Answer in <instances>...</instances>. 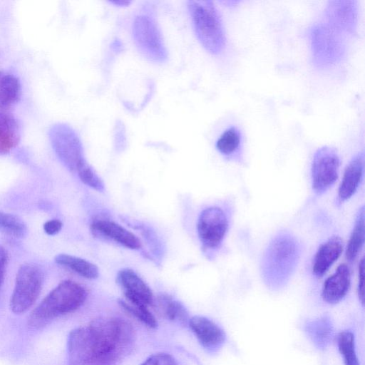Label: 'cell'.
I'll use <instances>...</instances> for the list:
<instances>
[{"label":"cell","instance_id":"obj_1","mask_svg":"<svg viewBox=\"0 0 365 365\" xmlns=\"http://www.w3.org/2000/svg\"><path fill=\"white\" fill-rule=\"evenodd\" d=\"M134 331L127 321L101 317L73 329L68 337L69 365H115L131 347Z\"/></svg>","mask_w":365,"mask_h":365},{"label":"cell","instance_id":"obj_2","mask_svg":"<svg viewBox=\"0 0 365 365\" xmlns=\"http://www.w3.org/2000/svg\"><path fill=\"white\" fill-rule=\"evenodd\" d=\"M87 292L78 283L64 280L52 289L31 313L28 324L41 328L53 319L78 309L86 301Z\"/></svg>","mask_w":365,"mask_h":365},{"label":"cell","instance_id":"obj_3","mask_svg":"<svg viewBox=\"0 0 365 365\" xmlns=\"http://www.w3.org/2000/svg\"><path fill=\"white\" fill-rule=\"evenodd\" d=\"M187 8L197 39L210 53L218 54L226 37L220 13L212 1H189Z\"/></svg>","mask_w":365,"mask_h":365},{"label":"cell","instance_id":"obj_4","mask_svg":"<svg viewBox=\"0 0 365 365\" xmlns=\"http://www.w3.org/2000/svg\"><path fill=\"white\" fill-rule=\"evenodd\" d=\"M299 256V247L294 237L282 232L270 242L262 260V274L269 281L280 282L293 272Z\"/></svg>","mask_w":365,"mask_h":365},{"label":"cell","instance_id":"obj_5","mask_svg":"<svg viewBox=\"0 0 365 365\" xmlns=\"http://www.w3.org/2000/svg\"><path fill=\"white\" fill-rule=\"evenodd\" d=\"M309 38L314 65L319 68L331 66L344 56L345 46L339 32L327 24H316L309 30Z\"/></svg>","mask_w":365,"mask_h":365},{"label":"cell","instance_id":"obj_6","mask_svg":"<svg viewBox=\"0 0 365 365\" xmlns=\"http://www.w3.org/2000/svg\"><path fill=\"white\" fill-rule=\"evenodd\" d=\"M43 282V273L38 265L31 263L21 265L17 272L11 296V312L21 314L28 311L38 297Z\"/></svg>","mask_w":365,"mask_h":365},{"label":"cell","instance_id":"obj_7","mask_svg":"<svg viewBox=\"0 0 365 365\" xmlns=\"http://www.w3.org/2000/svg\"><path fill=\"white\" fill-rule=\"evenodd\" d=\"M132 31L134 42L144 56L155 63L166 61L168 51L160 30L150 14L142 13L137 15Z\"/></svg>","mask_w":365,"mask_h":365},{"label":"cell","instance_id":"obj_8","mask_svg":"<svg viewBox=\"0 0 365 365\" xmlns=\"http://www.w3.org/2000/svg\"><path fill=\"white\" fill-rule=\"evenodd\" d=\"M340 158L336 150L324 145L314 154L312 168V190L317 195L326 192L339 177Z\"/></svg>","mask_w":365,"mask_h":365},{"label":"cell","instance_id":"obj_9","mask_svg":"<svg viewBox=\"0 0 365 365\" xmlns=\"http://www.w3.org/2000/svg\"><path fill=\"white\" fill-rule=\"evenodd\" d=\"M54 150L63 163L73 172L84 160L82 143L77 133L68 125L58 124L51 131Z\"/></svg>","mask_w":365,"mask_h":365},{"label":"cell","instance_id":"obj_10","mask_svg":"<svg viewBox=\"0 0 365 365\" xmlns=\"http://www.w3.org/2000/svg\"><path fill=\"white\" fill-rule=\"evenodd\" d=\"M227 217L220 207H209L200 214L197 230L204 249L218 248L227 234Z\"/></svg>","mask_w":365,"mask_h":365},{"label":"cell","instance_id":"obj_11","mask_svg":"<svg viewBox=\"0 0 365 365\" xmlns=\"http://www.w3.org/2000/svg\"><path fill=\"white\" fill-rule=\"evenodd\" d=\"M327 24L336 31L354 33L357 21L354 1H329L325 9Z\"/></svg>","mask_w":365,"mask_h":365},{"label":"cell","instance_id":"obj_12","mask_svg":"<svg viewBox=\"0 0 365 365\" xmlns=\"http://www.w3.org/2000/svg\"><path fill=\"white\" fill-rule=\"evenodd\" d=\"M117 281L123 288L129 303L147 307L153 303L152 290L133 269H120L117 275Z\"/></svg>","mask_w":365,"mask_h":365},{"label":"cell","instance_id":"obj_13","mask_svg":"<svg viewBox=\"0 0 365 365\" xmlns=\"http://www.w3.org/2000/svg\"><path fill=\"white\" fill-rule=\"evenodd\" d=\"M364 153L355 155L346 165L339 185L336 204L341 205L351 198L358 190L363 179Z\"/></svg>","mask_w":365,"mask_h":365},{"label":"cell","instance_id":"obj_14","mask_svg":"<svg viewBox=\"0 0 365 365\" xmlns=\"http://www.w3.org/2000/svg\"><path fill=\"white\" fill-rule=\"evenodd\" d=\"M351 284V272L346 264H340L324 282L322 297L329 304L340 302L347 294Z\"/></svg>","mask_w":365,"mask_h":365},{"label":"cell","instance_id":"obj_15","mask_svg":"<svg viewBox=\"0 0 365 365\" xmlns=\"http://www.w3.org/2000/svg\"><path fill=\"white\" fill-rule=\"evenodd\" d=\"M188 324L199 342L205 348H216L225 341L222 329L206 317L195 316L189 319Z\"/></svg>","mask_w":365,"mask_h":365},{"label":"cell","instance_id":"obj_16","mask_svg":"<svg viewBox=\"0 0 365 365\" xmlns=\"http://www.w3.org/2000/svg\"><path fill=\"white\" fill-rule=\"evenodd\" d=\"M244 134L237 125H231L218 137L215 148L226 159L242 162L243 160Z\"/></svg>","mask_w":365,"mask_h":365},{"label":"cell","instance_id":"obj_17","mask_svg":"<svg viewBox=\"0 0 365 365\" xmlns=\"http://www.w3.org/2000/svg\"><path fill=\"white\" fill-rule=\"evenodd\" d=\"M343 251V241L339 236H333L318 248L313 260L312 273L322 277L338 259Z\"/></svg>","mask_w":365,"mask_h":365},{"label":"cell","instance_id":"obj_18","mask_svg":"<svg viewBox=\"0 0 365 365\" xmlns=\"http://www.w3.org/2000/svg\"><path fill=\"white\" fill-rule=\"evenodd\" d=\"M92 230L105 237L132 250L141 247L140 240L131 232L118 223L110 220H97L91 225Z\"/></svg>","mask_w":365,"mask_h":365},{"label":"cell","instance_id":"obj_19","mask_svg":"<svg viewBox=\"0 0 365 365\" xmlns=\"http://www.w3.org/2000/svg\"><path fill=\"white\" fill-rule=\"evenodd\" d=\"M20 129L16 119L0 110V153H6L18 144Z\"/></svg>","mask_w":365,"mask_h":365},{"label":"cell","instance_id":"obj_20","mask_svg":"<svg viewBox=\"0 0 365 365\" xmlns=\"http://www.w3.org/2000/svg\"><path fill=\"white\" fill-rule=\"evenodd\" d=\"M21 83L13 74L0 71V109L15 104L21 96Z\"/></svg>","mask_w":365,"mask_h":365},{"label":"cell","instance_id":"obj_21","mask_svg":"<svg viewBox=\"0 0 365 365\" xmlns=\"http://www.w3.org/2000/svg\"><path fill=\"white\" fill-rule=\"evenodd\" d=\"M55 262L86 279H94L99 275L98 268L96 264L78 257L59 254L55 257Z\"/></svg>","mask_w":365,"mask_h":365},{"label":"cell","instance_id":"obj_22","mask_svg":"<svg viewBox=\"0 0 365 365\" xmlns=\"http://www.w3.org/2000/svg\"><path fill=\"white\" fill-rule=\"evenodd\" d=\"M364 243V207L359 210L356 216L354 225L348 241L345 256L351 262L360 253Z\"/></svg>","mask_w":365,"mask_h":365},{"label":"cell","instance_id":"obj_23","mask_svg":"<svg viewBox=\"0 0 365 365\" xmlns=\"http://www.w3.org/2000/svg\"><path fill=\"white\" fill-rule=\"evenodd\" d=\"M0 231L11 237H23L27 232V227L16 215L0 211Z\"/></svg>","mask_w":365,"mask_h":365},{"label":"cell","instance_id":"obj_24","mask_svg":"<svg viewBox=\"0 0 365 365\" xmlns=\"http://www.w3.org/2000/svg\"><path fill=\"white\" fill-rule=\"evenodd\" d=\"M338 346L344 357V365H359L356 351L354 337L349 331H344L338 336Z\"/></svg>","mask_w":365,"mask_h":365},{"label":"cell","instance_id":"obj_25","mask_svg":"<svg viewBox=\"0 0 365 365\" xmlns=\"http://www.w3.org/2000/svg\"><path fill=\"white\" fill-rule=\"evenodd\" d=\"M159 302L163 314L168 319L181 322L187 321V311L179 302L168 297H163Z\"/></svg>","mask_w":365,"mask_h":365},{"label":"cell","instance_id":"obj_26","mask_svg":"<svg viewBox=\"0 0 365 365\" xmlns=\"http://www.w3.org/2000/svg\"><path fill=\"white\" fill-rule=\"evenodd\" d=\"M76 172L85 185L98 192L104 190L105 187L102 180L86 160H84L78 166Z\"/></svg>","mask_w":365,"mask_h":365},{"label":"cell","instance_id":"obj_27","mask_svg":"<svg viewBox=\"0 0 365 365\" xmlns=\"http://www.w3.org/2000/svg\"><path fill=\"white\" fill-rule=\"evenodd\" d=\"M121 307L131 315L142 322L150 328H155L158 322L147 306L135 305L128 302H120Z\"/></svg>","mask_w":365,"mask_h":365},{"label":"cell","instance_id":"obj_28","mask_svg":"<svg viewBox=\"0 0 365 365\" xmlns=\"http://www.w3.org/2000/svg\"><path fill=\"white\" fill-rule=\"evenodd\" d=\"M140 365H178L175 358L166 353L153 354Z\"/></svg>","mask_w":365,"mask_h":365},{"label":"cell","instance_id":"obj_29","mask_svg":"<svg viewBox=\"0 0 365 365\" xmlns=\"http://www.w3.org/2000/svg\"><path fill=\"white\" fill-rule=\"evenodd\" d=\"M357 294L359 299L364 304V258L362 257L359 264Z\"/></svg>","mask_w":365,"mask_h":365},{"label":"cell","instance_id":"obj_30","mask_svg":"<svg viewBox=\"0 0 365 365\" xmlns=\"http://www.w3.org/2000/svg\"><path fill=\"white\" fill-rule=\"evenodd\" d=\"M63 223L58 219H53L46 221L43 224V230L48 235H55L62 229Z\"/></svg>","mask_w":365,"mask_h":365},{"label":"cell","instance_id":"obj_31","mask_svg":"<svg viewBox=\"0 0 365 365\" xmlns=\"http://www.w3.org/2000/svg\"><path fill=\"white\" fill-rule=\"evenodd\" d=\"M8 255L6 250L0 245V287L4 282Z\"/></svg>","mask_w":365,"mask_h":365},{"label":"cell","instance_id":"obj_32","mask_svg":"<svg viewBox=\"0 0 365 365\" xmlns=\"http://www.w3.org/2000/svg\"><path fill=\"white\" fill-rule=\"evenodd\" d=\"M110 3L114 4V5L122 6H127L130 2V1H110Z\"/></svg>","mask_w":365,"mask_h":365}]
</instances>
